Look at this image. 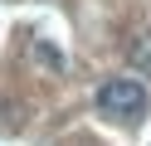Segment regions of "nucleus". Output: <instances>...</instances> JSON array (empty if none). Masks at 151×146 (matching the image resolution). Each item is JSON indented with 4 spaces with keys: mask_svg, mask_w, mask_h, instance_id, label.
I'll list each match as a JSON object with an SVG mask.
<instances>
[{
    "mask_svg": "<svg viewBox=\"0 0 151 146\" xmlns=\"http://www.w3.org/2000/svg\"><path fill=\"white\" fill-rule=\"evenodd\" d=\"M146 107H151V93H146L141 78H122V73L102 78V88H98V112L102 117H112V122H141Z\"/></svg>",
    "mask_w": 151,
    "mask_h": 146,
    "instance_id": "1",
    "label": "nucleus"
},
{
    "mask_svg": "<svg viewBox=\"0 0 151 146\" xmlns=\"http://www.w3.org/2000/svg\"><path fill=\"white\" fill-rule=\"evenodd\" d=\"M127 63L137 68L141 78H151V24H137L127 39Z\"/></svg>",
    "mask_w": 151,
    "mask_h": 146,
    "instance_id": "2",
    "label": "nucleus"
}]
</instances>
